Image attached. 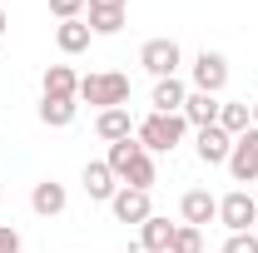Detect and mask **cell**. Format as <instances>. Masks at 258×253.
<instances>
[{
    "label": "cell",
    "mask_w": 258,
    "mask_h": 253,
    "mask_svg": "<svg viewBox=\"0 0 258 253\" xmlns=\"http://www.w3.org/2000/svg\"><path fill=\"white\" fill-rule=\"evenodd\" d=\"M104 164L114 169V179H119V184H129V189H154V179H159L154 154H149L139 139H119V144H109Z\"/></svg>",
    "instance_id": "1"
},
{
    "label": "cell",
    "mask_w": 258,
    "mask_h": 253,
    "mask_svg": "<svg viewBox=\"0 0 258 253\" xmlns=\"http://www.w3.org/2000/svg\"><path fill=\"white\" fill-rule=\"evenodd\" d=\"M184 134H189V119L184 114H144L139 124H134V139L149 149V154H174L179 144H184Z\"/></svg>",
    "instance_id": "2"
},
{
    "label": "cell",
    "mask_w": 258,
    "mask_h": 253,
    "mask_svg": "<svg viewBox=\"0 0 258 253\" xmlns=\"http://www.w3.org/2000/svg\"><path fill=\"white\" fill-rule=\"evenodd\" d=\"M80 99L95 104V109H119V104H129V75H119V70L85 75L80 80Z\"/></svg>",
    "instance_id": "3"
},
{
    "label": "cell",
    "mask_w": 258,
    "mask_h": 253,
    "mask_svg": "<svg viewBox=\"0 0 258 253\" xmlns=\"http://www.w3.org/2000/svg\"><path fill=\"white\" fill-rule=\"evenodd\" d=\"M139 65H144L154 80H169V75H179V65H184V50H179V40H169V35H154V40H144V45H139Z\"/></svg>",
    "instance_id": "4"
},
{
    "label": "cell",
    "mask_w": 258,
    "mask_h": 253,
    "mask_svg": "<svg viewBox=\"0 0 258 253\" xmlns=\"http://www.w3.org/2000/svg\"><path fill=\"white\" fill-rule=\"evenodd\" d=\"M228 85V60L219 50H199L189 65V90H204V95H224Z\"/></svg>",
    "instance_id": "5"
},
{
    "label": "cell",
    "mask_w": 258,
    "mask_h": 253,
    "mask_svg": "<svg viewBox=\"0 0 258 253\" xmlns=\"http://www.w3.org/2000/svg\"><path fill=\"white\" fill-rule=\"evenodd\" d=\"M219 223H224L228 233H253V223H258V199L248 189H233L219 199Z\"/></svg>",
    "instance_id": "6"
},
{
    "label": "cell",
    "mask_w": 258,
    "mask_h": 253,
    "mask_svg": "<svg viewBox=\"0 0 258 253\" xmlns=\"http://www.w3.org/2000/svg\"><path fill=\"white\" fill-rule=\"evenodd\" d=\"M238 184H258V124H248L238 139H233V154L224 164Z\"/></svg>",
    "instance_id": "7"
},
{
    "label": "cell",
    "mask_w": 258,
    "mask_h": 253,
    "mask_svg": "<svg viewBox=\"0 0 258 253\" xmlns=\"http://www.w3.org/2000/svg\"><path fill=\"white\" fill-rule=\"evenodd\" d=\"M194 154H199V164L219 169V164H228V154H233V134H224L219 124L194 129Z\"/></svg>",
    "instance_id": "8"
},
{
    "label": "cell",
    "mask_w": 258,
    "mask_h": 253,
    "mask_svg": "<svg viewBox=\"0 0 258 253\" xmlns=\"http://www.w3.org/2000/svg\"><path fill=\"white\" fill-rule=\"evenodd\" d=\"M109 214H114L119 223H134V228H139V223L154 214V204H149V189H129V184H119V194L109 199Z\"/></svg>",
    "instance_id": "9"
},
{
    "label": "cell",
    "mask_w": 258,
    "mask_h": 253,
    "mask_svg": "<svg viewBox=\"0 0 258 253\" xmlns=\"http://www.w3.org/2000/svg\"><path fill=\"white\" fill-rule=\"evenodd\" d=\"M80 184H85V194H90L95 204H109V199L119 194V179H114V169H109L104 159H90V164L80 169Z\"/></svg>",
    "instance_id": "10"
},
{
    "label": "cell",
    "mask_w": 258,
    "mask_h": 253,
    "mask_svg": "<svg viewBox=\"0 0 258 253\" xmlns=\"http://www.w3.org/2000/svg\"><path fill=\"white\" fill-rule=\"evenodd\" d=\"M30 209L40 214V219H60L64 209H70V194H64V184H55V179H40L30 189Z\"/></svg>",
    "instance_id": "11"
},
{
    "label": "cell",
    "mask_w": 258,
    "mask_h": 253,
    "mask_svg": "<svg viewBox=\"0 0 258 253\" xmlns=\"http://www.w3.org/2000/svg\"><path fill=\"white\" fill-rule=\"evenodd\" d=\"M184 99H189V85H184L179 75H169V80H154L149 109H154V114H179V109H184Z\"/></svg>",
    "instance_id": "12"
},
{
    "label": "cell",
    "mask_w": 258,
    "mask_h": 253,
    "mask_svg": "<svg viewBox=\"0 0 258 253\" xmlns=\"http://www.w3.org/2000/svg\"><path fill=\"white\" fill-rule=\"evenodd\" d=\"M179 214H184V223H194V228H204V223L219 219V199L209 189H189L184 199H179Z\"/></svg>",
    "instance_id": "13"
},
{
    "label": "cell",
    "mask_w": 258,
    "mask_h": 253,
    "mask_svg": "<svg viewBox=\"0 0 258 253\" xmlns=\"http://www.w3.org/2000/svg\"><path fill=\"white\" fill-rule=\"evenodd\" d=\"M219 104L224 99L219 95H204V90H189V99H184V119H189V129H209V124H219Z\"/></svg>",
    "instance_id": "14"
},
{
    "label": "cell",
    "mask_w": 258,
    "mask_h": 253,
    "mask_svg": "<svg viewBox=\"0 0 258 253\" xmlns=\"http://www.w3.org/2000/svg\"><path fill=\"white\" fill-rule=\"evenodd\" d=\"M95 134L104 139V144L134 139V119H129V104H119V109H99V114H95Z\"/></svg>",
    "instance_id": "15"
},
{
    "label": "cell",
    "mask_w": 258,
    "mask_h": 253,
    "mask_svg": "<svg viewBox=\"0 0 258 253\" xmlns=\"http://www.w3.org/2000/svg\"><path fill=\"white\" fill-rule=\"evenodd\" d=\"M40 95L45 99H80V75L70 65H50L45 80H40Z\"/></svg>",
    "instance_id": "16"
},
{
    "label": "cell",
    "mask_w": 258,
    "mask_h": 253,
    "mask_svg": "<svg viewBox=\"0 0 258 253\" xmlns=\"http://www.w3.org/2000/svg\"><path fill=\"white\" fill-rule=\"evenodd\" d=\"M174 228H179V223H169V219H159V214H149V219L139 223V248H144V253H169Z\"/></svg>",
    "instance_id": "17"
},
{
    "label": "cell",
    "mask_w": 258,
    "mask_h": 253,
    "mask_svg": "<svg viewBox=\"0 0 258 253\" xmlns=\"http://www.w3.org/2000/svg\"><path fill=\"white\" fill-rule=\"evenodd\" d=\"M90 40H95V35H90L85 20H60V25H55V45H60V55H85Z\"/></svg>",
    "instance_id": "18"
},
{
    "label": "cell",
    "mask_w": 258,
    "mask_h": 253,
    "mask_svg": "<svg viewBox=\"0 0 258 253\" xmlns=\"http://www.w3.org/2000/svg\"><path fill=\"white\" fill-rule=\"evenodd\" d=\"M75 114H80V99H45V95H40V124L70 129V124H75Z\"/></svg>",
    "instance_id": "19"
},
{
    "label": "cell",
    "mask_w": 258,
    "mask_h": 253,
    "mask_svg": "<svg viewBox=\"0 0 258 253\" xmlns=\"http://www.w3.org/2000/svg\"><path fill=\"white\" fill-rule=\"evenodd\" d=\"M248 124H253L248 99H224V104H219V129H224V134H233V139H238Z\"/></svg>",
    "instance_id": "20"
},
{
    "label": "cell",
    "mask_w": 258,
    "mask_h": 253,
    "mask_svg": "<svg viewBox=\"0 0 258 253\" xmlns=\"http://www.w3.org/2000/svg\"><path fill=\"white\" fill-rule=\"evenodd\" d=\"M90 35H119L124 30V10H90Z\"/></svg>",
    "instance_id": "21"
},
{
    "label": "cell",
    "mask_w": 258,
    "mask_h": 253,
    "mask_svg": "<svg viewBox=\"0 0 258 253\" xmlns=\"http://www.w3.org/2000/svg\"><path fill=\"white\" fill-rule=\"evenodd\" d=\"M169 253H204V228L179 223V228H174V243H169Z\"/></svg>",
    "instance_id": "22"
},
{
    "label": "cell",
    "mask_w": 258,
    "mask_h": 253,
    "mask_svg": "<svg viewBox=\"0 0 258 253\" xmlns=\"http://www.w3.org/2000/svg\"><path fill=\"white\" fill-rule=\"evenodd\" d=\"M85 10H90V0H50L55 20H85Z\"/></svg>",
    "instance_id": "23"
},
{
    "label": "cell",
    "mask_w": 258,
    "mask_h": 253,
    "mask_svg": "<svg viewBox=\"0 0 258 253\" xmlns=\"http://www.w3.org/2000/svg\"><path fill=\"white\" fill-rule=\"evenodd\" d=\"M224 253H258V233H228Z\"/></svg>",
    "instance_id": "24"
},
{
    "label": "cell",
    "mask_w": 258,
    "mask_h": 253,
    "mask_svg": "<svg viewBox=\"0 0 258 253\" xmlns=\"http://www.w3.org/2000/svg\"><path fill=\"white\" fill-rule=\"evenodd\" d=\"M0 253H20V233L10 223H0Z\"/></svg>",
    "instance_id": "25"
},
{
    "label": "cell",
    "mask_w": 258,
    "mask_h": 253,
    "mask_svg": "<svg viewBox=\"0 0 258 253\" xmlns=\"http://www.w3.org/2000/svg\"><path fill=\"white\" fill-rule=\"evenodd\" d=\"M129 0H90V10H124Z\"/></svg>",
    "instance_id": "26"
},
{
    "label": "cell",
    "mask_w": 258,
    "mask_h": 253,
    "mask_svg": "<svg viewBox=\"0 0 258 253\" xmlns=\"http://www.w3.org/2000/svg\"><path fill=\"white\" fill-rule=\"evenodd\" d=\"M5 30H10V15H5V10H0V35H5Z\"/></svg>",
    "instance_id": "27"
},
{
    "label": "cell",
    "mask_w": 258,
    "mask_h": 253,
    "mask_svg": "<svg viewBox=\"0 0 258 253\" xmlns=\"http://www.w3.org/2000/svg\"><path fill=\"white\" fill-rule=\"evenodd\" d=\"M248 114H253V124H258V99H253V104H248Z\"/></svg>",
    "instance_id": "28"
},
{
    "label": "cell",
    "mask_w": 258,
    "mask_h": 253,
    "mask_svg": "<svg viewBox=\"0 0 258 253\" xmlns=\"http://www.w3.org/2000/svg\"><path fill=\"white\" fill-rule=\"evenodd\" d=\"M253 199H258V184H253Z\"/></svg>",
    "instance_id": "29"
},
{
    "label": "cell",
    "mask_w": 258,
    "mask_h": 253,
    "mask_svg": "<svg viewBox=\"0 0 258 253\" xmlns=\"http://www.w3.org/2000/svg\"><path fill=\"white\" fill-rule=\"evenodd\" d=\"M253 233H258V223H253Z\"/></svg>",
    "instance_id": "30"
}]
</instances>
